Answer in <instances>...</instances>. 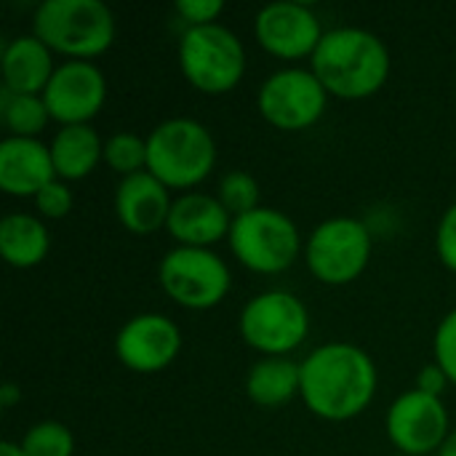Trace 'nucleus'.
Here are the masks:
<instances>
[{"instance_id":"17","label":"nucleus","mask_w":456,"mask_h":456,"mask_svg":"<svg viewBox=\"0 0 456 456\" xmlns=\"http://www.w3.org/2000/svg\"><path fill=\"white\" fill-rule=\"evenodd\" d=\"M171 206L174 200L168 187L150 171L123 176L115 190V214L120 224L134 235H150L166 227Z\"/></svg>"},{"instance_id":"18","label":"nucleus","mask_w":456,"mask_h":456,"mask_svg":"<svg viewBox=\"0 0 456 456\" xmlns=\"http://www.w3.org/2000/svg\"><path fill=\"white\" fill-rule=\"evenodd\" d=\"M3 88L13 94H43L56 64L53 51L37 35H16L0 53Z\"/></svg>"},{"instance_id":"31","label":"nucleus","mask_w":456,"mask_h":456,"mask_svg":"<svg viewBox=\"0 0 456 456\" xmlns=\"http://www.w3.org/2000/svg\"><path fill=\"white\" fill-rule=\"evenodd\" d=\"M19 401H21V390H19L13 382L0 385V406H3V409H11V406H16Z\"/></svg>"},{"instance_id":"14","label":"nucleus","mask_w":456,"mask_h":456,"mask_svg":"<svg viewBox=\"0 0 456 456\" xmlns=\"http://www.w3.org/2000/svg\"><path fill=\"white\" fill-rule=\"evenodd\" d=\"M182 350L179 326L163 313H139L128 318L115 337L118 361L136 374L168 369Z\"/></svg>"},{"instance_id":"16","label":"nucleus","mask_w":456,"mask_h":456,"mask_svg":"<svg viewBox=\"0 0 456 456\" xmlns=\"http://www.w3.org/2000/svg\"><path fill=\"white\" fill-rule=\"evenodd\" d=\"M232 216L219 203L216 195L208 192H184L174 198L166 230L179 246H195L208 248L211 243H219L230 235Z\"/></svg>"},{"instance_id":"12","label":"nucleus","mask_w":456,"mask_h":456,"mask_svg":"<svg viewBox=\"0 0 456 456\" xmlns=\"http://www.w3.org/2000/svg\"><path fill=\"white\" fill-rule=\"evenodd\" d=\"M321 16L310 3L302 0H275L256 11L254 35L265 51L278 59L313 56L323 37Z\"/></svg>"},{"instance_id":"25","label":"nucleus","mask_w":456,"mask_h":456,"mask_svg":"<svg viewBox=\"0 0 456 456\" xmlns=\"http://www.w3.org/2000/svg\"><path fill=\"white\" fill-rule=\"evenodd\" d=\"M216 198L230 211V216L235 219L240 214H248V211L259 208V182L248 171H243V168L227 171L219 179Z\"/></svg>"},{"instance_id":"9","label":"nucleus","mask_w":456,"mask_h":456,"mask_svg":"<svg viewBox=\"0 0 456 456\" xmlns=\"http://www.w3.org/2000/svg\"><path fill=\"white\" fill-rule=\"evenodd\" d=\"M158 281L163 291L187 310L216 307L232 283L227 262L211 248L174 246L158 265Z\"/></svg>"},{"instance_id":"1","label":"nucleus","mask_w":456,"mask_h":456,"mask_svg":"<svg viewBox=\"0 0 456 456\" xmlns=\"http://www.w3.org/2000/svg\"><path fill=\"white\" fill-rule=\"evenodd\" d=\"M377 363L353 342H326L302 361L299 395L305 406L329 422L363 414L377 395Z\"/></svg>"},{"instance_id":"4","label":"nucleus","mask_w":456,"mask_h":456,"mask_svg":"<svg viewBox=\"0 0 456 456\" xmlns=\"http://www.w3.org/2000/svg\"><path fill=\"white\" fill-rule=\"evenodd\" d=\"M32 35L67 59H94L115 40V13L102 0H43L32 13Z\"/></svg>"},{"instance_id":"19","label":"nucleus","mask_w":456,"mask_h":456,"mask_svg":"<svg viewBox=\"0 0 456 456\" xmlns=\"http://www.w3.org/2000/svg\"><path fill=\"white\" fill-rule=\"evenodd\" d=\"M51 158L56 176L64 182L86 179L99 160H104V142L91 123L61 126L51 139Z\"/></svg>"},{"instance_id":"29","label":"nucleus","mask_w":456,"mask_h":456,"mask_svg":"<svg viewBox=\"0 0 456 456\" xmlns=\"http://www.w3.org/2000/svg\"><path fill=\"white\" fill-rule=\"evenodd\" d=\"M174 11L182 16V21H187V27H198V24H214L222 16L224 3L222 0H176Z\"/></svg>"},{"instance_id":"27","label":"nucleus","mask_w":456,"mask_h":456,"mask_svg":"<svg viewBox=\"0 0 456 456\" xmlns=\"http://www.w3.org/2000/svg\"><path fill=\"white\" fill-rule=\"evenodd\" d=\"M32 200H35V208L43 219H61L72 211V203H75L72 190L64 179H53Z\"/></svg>"},{"instance_id":"26","label":"nucleus","mask_w":456,"mask_h":456,"mask_svg":"<svg viewBox=\"0 0 456 456\" xmlns=\"http://www.w3.org/2000/svg\"><path fill=\"white\" fill-rule=\"evenodd\" d=\"M433 353L436 363L446 371L449 382L456 387V307L441 318L433 339Z\"/></svg>"},{"instance_id":"20","label":"nucleus","mask_w":456,"mask_h":456,"mask_svg":"<svg viewBox=\"0 0 456 456\" xmlns=\"http://www.w3.org/2000/svg\"><path fill=\"white\" fill-rule=\"evenodd\" d=\"M302 363L289 355H270L256 361L246 374V395L262 409H281L299 395Z\"/></svg>"},{"instance_id":"28","label":"nucleus","mask_w":456,"mask_h":456,"mask_svg":"<svg viewBox=\"0 0 456 456\" xmlns=\"http://www.w3.org/2000/svg\"><path fill=\"white\" fill-rule=\"evenodd\" d=\"M436 251H438V259L456 273V203H452L441 222H438V230H436Z\"/></svg>"},{"instance_id":"8","label":"nucleus","mask_w":456,"mask_h":456,"mask_svg":"<svg viewBox=\"0 0 456 456\" xmlns=\"http://www.w3.org/2000/svg\"><path fill=\"white\" fill-rule=\"evenodd\" d=\"M238 329L246 345L259 350L265 358L289 355L307 339L310 313L297 294L286 289H270L243 305Z\"/></svg>"},{"instance_id":"11","label":"nucleus","mask_w":456,"mask_h":456,"mask_svg":"<svg viewBox=\"0 0 456 456\" xmlns=\"http://www.w3.org/2000/svg\"><path fill=\"white\" fill-rule=\"evenodd\" d=\"M385 430L390 444L406 456H436L444 446L449 430V409L444 398L428 395L422 390L401 393L385 417Z\"/></svg>"},{"instance_id":"2","label":"nucleus","mask_w":456,"mask_h":456,"mask_svg":"<svg viewBox=\"0 0 456 456\" xmlns=\"http://www.w3.org/2000/svg\"><path fill=\"white\" fill-rule=\"evenodd\" d=\"M310 69L329 94L342 99H366L390 77V51L371 29L342 24L323 32L310 56Z\"/></svg>"},{"instance_id":"10","label":"nucleus","mask_w":456,"mask_h":456,"mask_svg":"<svg viewBox=\"0 0 456 456\" xmlns=\"http://www.w3.org/2000/svg\"><path fill=\"white\" fill-rule=\"evenodd\" d=\"M329 104V91L313 69L281 67L267 75L256 94L262 118L281 131H302L321 120Z\"/></svg>"},{"instance_id":"7","label":"nucleus","mask_w":456,"mask_h":456,"mask_svg":"<svg viewBox=\"0 0 456 456\" xmlns=\"http://www.w3.org/2000/svg\"><path fill=\"white\" fill-rule=\"evenodd\" d=\"M371 230L358 216L323 219L305 243L307 270L329 286H345L363 275L371 259Z\"/></svg>"},{"instance_id":"21","label":"nucleus","mask_w":456,"mask_h":456,"mask_svg":"<svg viewBox=\"0 0 456 456\" xmlns=\"http://www.w3.org/2000/svg\"><path fill=\"white\" fill-rule=\"evenodd\" d=\"M48 248L51 235L43 216L13 211L0 219V256L11 267H35L48 256Z\"/></svg>"},{"instance_id":"34","label":"nucleus","mask_w":456,"mask_h":456,"mask_svg":"<svg viewBox=\"0 0 456 456\" xmlns=\"http://www.w3.org/2000/svg\"><path fill=\"white\" fill-rule=\"evenodd\" d=\"M398 456H406V454H398Z\"/></svg>"},{"instance_id":"15","label":"nucleus","mask_w":456,"mask_h":456,"mask_svg":"<svg viewBox=\"0 0 456 456\" xmlns=\"http://www.w3.org/2000/svg\"><path fill=\"white\" fill-rule=\"evenodd\" d=\"M56 176L51 147L29 136H5L0 142V190L16 198H35Z\"/></svg>"},{"instance_id":"30","label":"nucleus","mask_w":456,"mask_h":456,"mask_svg":"<svg viewBox=\"0 0 456 456\" xmlns=\"http://www.w3.org/2000/svg\"><path fill=\"white\" fill-rule=\"evenodd\" d=\"M446 385H452L449 382V377H446V371L433 361V363H428V366H422V371L417 374V390H422V393H428V395H444V390H446Z\"/></svg>"},{"instance_id":"23","label":"nucleus","mask_w":456,"mask_h":456,"mask_svg":"<svg viewBox=\"0 0 456 456\" xmlns=\"http://www.w3.org/2000/svg\"><path fill=\"white\" fill-rule=\"evenodd\" d=\"M24 456H72L75 454V436L64 422L43 419L35 422L24 438L19 441Z\"/></svg>"},{"instance_id":"13","label":"nucleus","mask_w":456,"mask_h":456,"mask_svg":"<svg viewBox=\"0 0 456 456\" xmlns=\"http://www.w3.org/2000/svg\"><path fill=\"white\" fill-rule=\"evenodd\" d=\"M43 99L56 123H88L107 99V77L91 59H67L56 64Z\"/></svg>"},{"instance_id":"22","label":"nucleus","mask_w":456,"mask_h":456,"mask_svg":"<svg viewBox=\"0 0 456 456\" xmlns=\"http://www.w3.org/2000/svg\"><path fill=\"white\" fill-rule=\"evenodd\" d=\"M0 118L8 128V136L37 139V134L51 120V112L43 94H13L8 88H0Z\"/></svg>"},{"instance_id":"24","label":"nucleus","mask_w":456,"mask_h":456,"mask_svg":"<svg viewBox=\"0 0 456 456\" xmlns=\"http://www.w3.org/2000/svg\"><path fill=\"white\" fill-rule=\"evenodd\" d=\"M104 163L123 176L147 171V136L134 131H118L104 142Z\"/></svg>"},{"instance_id":"33","label":"nucleus","mask_w":456,"mask_h":456,"mask_svg":"<svg viewBox=\"0 0 456 456\" xmlns=\"http://www.w3.org/2000/svg\"><path fill=\"white\" fill-rule=\"evenodd\" d=\"M0 456H24V452H21V444L0 441Z\"/></svg>"},{"instance_id":"5","label":"nucleus","mask_w":456,"mask_h":456,"mask_svg":"<svg viewBox=\"0 0 456 456\" xmlns=\"http://www.w3.org/2000/svg\"><path fill=\"white\" fill-rule=\"evenodd\" d=\"M179 67L198 91L227 94L246 72L243 40L219 21L187 27L179 37Z\"/></svg>"},{"instance_id":"32","label":"nucleus","mask_w":456,"mask_h":456,"mask_svg":"<svg viewBox=\"0 0 456 456\" xmlns=\"http://www.w3.org/2000/svg\"><path fill=\"white\" fill-rule=\"evenodd\" d=\"M436 456H456V428L446 436V441H444V446L438 449V454Z\"/></svg>"},{"instance_id":"6","label":"nucleus","mask_w":456,"mask_h":456,"mask_svg":"<svg viewBox=\"0 0 456 456\" xmlns=\"http://www.w3.org/2000/svg\"><path fill=\"white\" fill-rule=\"evenodd\" d=\"M227 240L235 259L262 275L289 270L302 248L297 222L286 211L270 206H259L248 214L235 216Z\"/></svg>"},{"instance_id":"3","label":"nucleus","mask_w":456,"mask_h":456,"mask_svg":"<svg viewBox=\"0 0 456 456\" xmlns=\"http://www.w3.org/2000/svg\"><path fill=\"white\" fill-rule=\"evenodd\" d=\"M216 163L214 134L195 118H166L147 134V171L168 190L200 184Z\"/></svg>"}]
</instances>
